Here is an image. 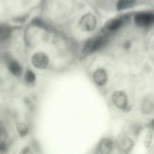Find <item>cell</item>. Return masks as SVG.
Masks as SVG:
<instances>
[{"label": "cell", "mask_w": 154, "mask_h": 154, "mask_svg": "<svg viewBox=\"0 0 154 154\" xmlns=\"http://www.w3.org/2000/svg\"><path fill=\"white\" fill-rule=\"evenodd\" d=\"M114 146L113 142L111 139L105 137L100 141L98 149L100 154H109L112 152Z\"/></svg>", "instance_id": "cell-9"}, {"label": "cell", "mask_w": 154, "mask_h": 154, "mask_svg": "<svg viewBox=\"0 0 154 154\" xmlns=\"http://www.w3.org/2000/svg\"><path fill=\"white\" fill-rule=\"evenodd\" d=\"M125 3L128 5L131 4L137 0H123Z\"/></svg>", "instance_id": "cell-18"}, {"label": "cell", "mask_w": 154, "mask_h": 154, "mask_svg": "<svg viewBox=\"0 0 154 154\" xmlns=\"http://www.w3.org/2000/svg\"><path fill=\"white\" fill-rule=\"evenodd\" d=\"M112 99L114 104L119 109L126 112L130 110L127 96L124 91L121 90L115 91L112 95Z\"/></svg>", "instance_id": "cell-2"}, {"label": "cell", "mask_w": 154, "mask_h": 154, "mask_svg": "<svg viewBox=\"0 0 154 154\" xmlns=\"http://www.w3.org/2000/svg\"><path fill=\"white\" fill-rule=\"evenodd\" d=\"M109 38L106 35H103L90 38L85 42L82 49V52L88 54L100 51L108 44Z\"/></svg>", "instance_id": "cell-1"}, {"label": "cell", "mask_w": 154, "mask_h": 154, "mask_svg": "<svg viewBox=\"0 0 154 154\" xmlns=\"http://www.w3.org/2000/svg\"><path fill=\"white\" fill-rule=\"evenodd\" d=\"M96 18L93 14L88 13L83 15L80 19L79 25L83 31L91 32L94 30L97 26Z\"/></svg>", "instance_id": "cell-4"}, {"label": "cell", "mask_w": 154, "mask_h": 154, "mask_svg": "<svg viewBox=\"0 0 154 154\" xmlns=\"http://www.w3.org/2000/svg\"><path fill=\"white\" fill-rule=\"evenodd\" d=\"M11 29L7 27H2L0 29V39L1 41H4L8 39L11 34Z\"/></svg>", "instance_id": "cell-14"}, {"label": "cell", "mask_w": 154, "mask_h": 154, "mask_svg": "<svg viewBox=\"0 0 154 154\" xmlns=\"http://www.w3.org/2000/svg\"><path fill=\"white\" fill-rule=\"evenodd\" d=\"M15 126L17 131L20 137H25L28 134V129L25 123L18 122L16 123Z\"/></svg>", "instance_id": "cell-12"}, {"label": "cell", "mask_w": 154, "mask_h": 154, "mask_svg": "<svg viewBox=\"0 0 154 154\" xmlns=\"http://www.w3.org/2000/svg\"><path fill=\"white\" fill-rule=\"evenodd\" d=\"M124 22V20L122 17L115 18L107 23L105 25V28L111 32L116 31L122 26Z\"/></svg>", "instance_id": "cell-11"}, {"label": "cell", "mask_w": 154, "mask_h": 154, "mask_svg": "<svg viewBox=\"0 0 154 154\" xmlns=\"http://www.w3.org/2000/svg\"><path fill=\"white\" fill-rule=\"evenodd\" d=\"M36 79L35 74L31 70H27L24 74V80L28 85H32Z\"/></svg>", "instance_id": "cell-13"}, {"label": "cell", "mask_w": 154, "mask_h": 154, "mask_svg": "<svg viewBox=\"0 0 154 154\" xmlns=\"http://www.w3.org/2000/svg\"><path fill=\"white\" fill-rule=\"evenodd\" d=\"M31 60L33 66L40 69L45 68L49 62L48 56L42 52H38L34 54L32 56Z\"/></svg>", "instance_id": "cell-5"}, {"label": "cell", "mask_w": 154, "mask_h": 154, "mask_svg": "<svg viewBox=\"0 0 154 154\" xmlns=\"http://www.w3.org/2000/svg\"><path fill=\"white\" fill-rule=\"evenodd\" d=\"M153 138V133L150 131H148L145 135L144 140V144L146 148L150 146Z\"/></svg>", "instance_id": "cell-15"}, {"label": "cell", "mask_w": 154, "mask_h": 154, "mask_svg": "<svg viewBox=\"0 0 154 154\" xmlns=\"http://www.w3.org/2000/svg\"><path fill=\"white\" fill-rule=\"evenodd\" d=\"M140 110L141 113L148 115L154 109V101L152 97L147 96L142 100L140 105Z\"/></svg>", "instance_id": "cell-10"}, {"label": "cell", "mask_w": 154, "mask_h": 154, "mask_svg": "<svg viewBox=\"0 0 154 154\" xmlns=\"http://www.w3.org/2000/svg\"><path fill=\"white\" fill-rule=\"evenodd\" d=\"M116 145L119 151L123 153H127L132 149L134 142L129 137H123L118 140Z\"/></svg>", "instance_id": "cell-8"}, {"label": "cell", "mask_w": 154, "mask_h": 154, "mask_svg": "<svg viewBox=\"0 0 154 154\" xmlns=\"http://www.w3.org/2000/svg\"><path fill=\"white\" fill-rule=\"evenodd\" d=\"M19 153L21 154H31L32 153L30 148L28 146H26L22 149Z\"/></svg>", "instance_id": "cell-16"}, {"label": "cell", "mask_w": 154, "mask_h": 154, "mask_svg": "<svg viewBox=\"0 0 154 154\" xmlns=\"http://www.w3.org/2000/svg\"><path fill=\"white\" fill-rule=\"evenodd\" d=\"M5 61L10 72L16 77H20L23 73V69L20 65L10 55L5 56Z\"/></svg>", "instance_id": "cell-7"}, {"label": "cell", "mask_w": 154, "mask_h": 154, "mask_svg": "<svg viewBox=\"0 0 154 154\" xmlns=\"http://www.w3.org/2000/svg\"><path fill=\"white\" fill-rule=\"evenodd\" d=\"M93 79L98 86L103 87L108 82L109 76L106 70L100 67L96 69L92 75Z\"/></svg>", "instance_id": "cell-6"}, {"label": "cell", "mask_w": 154, "mask_h": 154, "mask_svg": "<svg viewBox=\"0 0 154 154\" xmlns=\"http://www.w3.org/2000/svg\"><path fill=\"white\" fill-rule=\"evenodd\" d=\"M134 21L137 26L146 27L154 23V14L150 12L139 13L134 17Z\"/></svg>", "instance_id": "cell-3"}, {"label": "cell", "mask_w": 154, "mask_h": 154, "mask_svg": "<svg viewBox=\"0 0 154 154\" xmlns=\"http://www.w3.org/2000/svg\"><path fill=\"white\" fill-rule=\"evenodd\" d=\"M147 126L150 129L154 131V119L149 122Z\"/></svg>", "instance_id": "cell-17"}]
</instances>
